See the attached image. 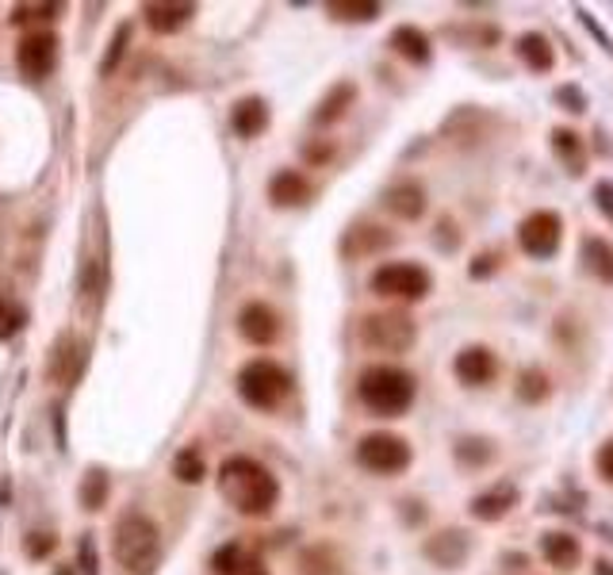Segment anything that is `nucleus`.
<instances>
[{
  "mask_svg": "<svg viewBox=\"0 0 613 575\" xmlns=\"http://www.w3.org/2000/svg\"><path fill=\"white\" fill-rule=\"evenodd\" d=\"M218 491L223 499L235 507L238 514H250V518H265L268 511L280 499V484L276 476L253 457H230L218 468Z\"/></svg>",
  "mask_w": 613,
  "mask_h": 575,
  "instance_id": "obj_1",
  "label": "nucleus"
},
{
  "mask_svg": "<svg viewBox=\"0 0 613 575\" xmlns=\"http://www.w3.org/2000/svg\"><path fill=\"white\" fill-rule=\"evenodd\" d=\"M356 396L368 407L372 414H384V418H399L406 414V407L414 403V376L403 373L396 365H372L356 380Z\"/></svg>",
  "mask_w": 613,
  "mask_h": 575,
  "instance_id": "obj_2",
  "label": "nucleus"
},
{
  "mask_svg": "<svg viewBox=\"0 0 613 575\" xmlns=\"http://www.w3.org/2000/svg\"><path fill=\"white\" fill-rule=\"evenodd\" d=\"M112 552H115V564L130 575H146L153 564H158V552H162V534L153 526L146 514H127L120 518L112 537Z\"/></svg>",
  "mask_w": 613,
  "mask_h": 575,
  "instance_id": "obj_3",
  "label": "nucleus"
},
{
  "mask_svg": "<svg viewBox=\"0 0 613 575\" xmlns=\"http://www.w3.org/2000/svg\"><path fill=\"white\" fill-rule=\"evenodd\" d=\"M288 388H291L288 373H284L276 361H268V357H258V361H250V365L238 373V396L250 407H258V411L280 407Z\"/></svg>",
  "mask_w": 613,
  "mask_h": 575,
  "instance_id": "obj_4",
  "label": "nucleus"
},
{
  "mask_svg": "<svg viewBox=\"0 0 613 575\" xmlns=\"http://www.w3.org/2000/svg\"><path fill=\"white\" fill-rule=\"evenodd\" d=\"M372 292L388 296V300H422L429 292V273L414 261H388L372 273Z\"/></svg>",
  "mask_w": 613,
  "mask_h": 575,
  "instance_id": "obj_5",
  "label": "nucleus"
},
{
  "mask_svg": "<svg viewBox=\"0 0 613 575\" xmlns=\"http://www.w3.org/2000/svg\"><path fill=\"white\" fill-rule=\"evenodd\" d=\"M356 461H361V468L376 472V476H396V472H403L411 464V446L403 438H396V434H368L356 446Z\"/></svg>",
  "mask_w": 613,
  "mask_h": 575,
  "instance_id": "obj_6",
  "label": "nucleus"
},
{
  "mask_svg": "<svg viewBox=\"0 0 613 575\" xmlns=\"http://www.w3.org/2000/svg\"><path fill=\"white\" fill-rule=\"evenodd\" d=\"M517 238H522V250L529 253V258L549 261L552 253L560 250L564 223H560V215H552V211H533L529 220L522 223V230H517Z\"/></svg>",
  "mask_w": 613,
  "mask_h": 575,
  "instance_id": "obj_7",
  "label": "nucleus"
},
{
  "mask_svg": "<svg viewBox=\"0 0 613 575\" xmlns=\"http://www.w3.org/2000/svg\"><path fill=\"white\" fill-rule=\"evenodd\" d=\"M16 62H20V74L32 77V82L50 77L58 65V35H50V32L24 35V39H20V50H16Z\"/></svg>",
  "mask_w": 613,
  "mask_h": 575,
  "instance_id": "obj_8",
  "label": "nucleus"
},
{
  "mask_svg": "<svg viewBox=\"0 0 613 575\" xmlns=\"http://www.w3.org/2000/svg\"><path fill=\"white\" fill-rule=\"evenodd\" d=\"M361 338H364V346L399 353V349H406L414 341V323L406 315H396V311H388V315H372V318H364Z\"/></svg>",
  "mask_w": 613,
  "mask_h": 575,
  "instance_id": "obj_9",
  "label": "nucleus"
},
{
  "mask_svg": "<svg viewBox=\"0 0 613 575\" xmlns=\"http://www.w3.org/2000/svg\"><path fill=\"white\" fill-rule=\"evenodd\" d=\"M238 330H242V338L253 341V346H273L276 334H280V318H276V311L265 308V303H246L242 315H238Z\"/></svg>",
  "mask_w": 613,
  "mask_h": 575,
  "instance_id": "obj_10",
  "label": "nucleus"
},
{
  "mask_svg": "<svg viewBox=\"0 0 613 575\" xmlns=\"http://www.w3.org/2000/svg\"><path fill=\"white\" fill-rule=\"evenodd\" d=\"M456 376L464 384H472V388H484V384H491L495 380V373H499V361H495V353L491 349H484V346H472V349H464V353H456Z\"/></svg>",
  "mask_w": 613,
  "mask_h": 575,
  "instance_id": "obj_11",
  "label": "nucleus"
},
{
  "mask_svg": "<svg viewBox=\"0 0 613 575\" xmlns=\"http://www.w3.org/2000/svg\"><path fill=\"white\" fill-rule=\"evenodd\" d=\"M268 196H273V203H280V208H299V203L311 200V180L296 170H284L268 180Z\"/></svg>",
  "mask_w": 613,
  "mask_h": 575,
  "instance_id": "obj_12",
  "label": "nucleus"
},
{
  "mask_svg": "<svg viewBox=\"0 0 613 575\" xmlns=\"http://www.w3.org/2000/svg\"><path fill=\"white\" fill-rule=\"evenodd\" d=\"M142 16H146V24H150V32L170 35L196 16V4H146Z\"/></svg>",
  "mask_w": 613,
  "mask_h": 575,
  "instance_id": "obj_13",
  "label": "nucleus"
},
{
  "mask_svg": "<svg viewBox=\"0 0 613 575\" xmlns=\"http://www.w3.org/2000/svg\"><path fill=\"white\" fill-rule=\"evenodd\" d=\"M230 123H235V130H238L242 138H258L261 130L268 127V108H265V100H258V97L238 100V104H235V115H230Z\"/></svg>",
  "mask_w": 613,
  "mask_h": 575,
  "instance_id": "obj_14",
  "label": "nucleus"
},
{
  "mask_svg": "<svg viewBox=\"0 0 613 575\" xmlns=\"http://www.w3.org/2000/svg\"><path fill=\"white\" fill-rule=\"evenodd\" d=\"M384 203H388V211H396L399 220H418L422 211H426V192L418 185H396L388 188Z\"/></svg>",
  "mask_w": 613,
  "mask_h": 575,
  "instance_id": "obj_15",
  "label": "nucleus"
},
{
  "mask_svg": "<svg viewBox=\"0 0 613 575\" xmlns=\"http://www.w3.org/2000/svg\"><path fill=\"white\" fill-rule=\"evenodd\" d=\"M541 549L552 567H579V560H583V549L572 534H549Z\"/></svg>",
  "mask_w": 613,
  "mask_h": 575,
  "instance_id": "obj_16",
  "label": "nucleus"
},
{
  "mask_svg": "<svg viewBox=\"0 0 613 575\" xmlns=\"http://www.w3.org/2000/svg\"><path fill=\"white\" fill-rule=\"evenodd\" d=\"M517 54H522V62L529 65V70H537V74H549L552 62H556V54H552L545 35H522V39H517Z\"/></svg>",
  "mask_w": 613,
  "mask_h": 575,
  "instance_id": "obj_17",
  "label": "nucleus"
},
{
  "mask_svg": "<svg viewBox=\"0 0 613 575\" xmlns=\"http://www.w3.org/2000/svg\"><path fill=\"white\" fill-rule=\"evenodd\" d=\"M391 42H396L399 54L411 58V62H429V39L418 32V27H396Z\"/></svg>",
  "mask_w": 613,
  "mask_h": 575,
  "instance_id": "obj_18",
  "label": "nucleus"
},
{
  "mask_svg": "<svg viewBox=\"0 0 613 575\" xmlns=\"http://www.w3.org/2000/svg\"><path fill=\"white\" fill-rule=\"evenodd\" d=\"M514 499H517V495L510 491V487H502V491H491V495H479L476 507H472V514H476V518H484V522H495V518H502L510 507H514Z\"/></svg>",
  "mask_w": 613,
  "mask_h": 575,
  "instance_id": "obj_19",
  "label": "nucleus"
},
{
  "mask_svg": "<svg viewBox=\"0 0 613 575\" xmlns=\"http://www.w3.org/2000/svg\"><path fill=\"white\" fill-rule=\"evenodd\" d=\"M583 253H587L590 268H595L602 280L613 284V250L610 246H605L602 238H587V242H583Z\"/></svg>",
  "mask_w": 613,
  "mask_h": 575,
  "instance_id": "obj_20",
  "label": "nucleus"
},
{
  "mask_svg": "<svg viewBox=\"0 0 613 575\" xmlns=\"http://www.w3.org/2000/svg\"><path fill=\"white\" fill-rule=\"evenodd\" d=\"M108 499V476L104 472H89L82 484V502H85V511H100Z\"/></svg>",
  "mask_w": 613,
  "mask_h": 575,
  "instance_id": "obj_21",
  "label": "nucleus"
},
{
  "mask_svg": "<svg viewBox=\"0 0 613 575\" xmlns=\"http://www.w3.org/2000/svg\"><path fill=\"white\" fill-rule=\"evenodd\" d=\"M173 472H177L180 484H200L203 479V457L196 449H185V453L173 461Z\"/></svg>",
  "mask_w": 613,
  "mask_h": 575,
  "instance_id": "obj_22",
  "label": "nucleus"
},
{
  "mask_svg": "<svg viewBox=\"0 0 613 575\" xmlns=\"http://www.w3.org/2000/svg\"><path fill=\"white\" fill-rule=\"evenodd\" d=\"M24 323H27L24 308H16V303H9V300H0V341L16 338V334L24 330Z\"/></svg>",
  "mask_w": 613,
  "mask_h": 575,
  "instance_id": "obj_23",
  "label": "nucleus"
},
{
  "mask_svg": "<svg viewBox=\"0 0 613 575\" xmlns=\"http://www.w3.org/2000/svg\"><path fill=\"white\" fill-rule=\"evenodd\" d=\"M330 12L338 20H372L379 16V4L376 0H346V4H330Z\"/></svg>",
  "mask_w": 613,
  "mask_h": 575,
  "instance_id": "obj_24",
  "label": "nucleus"
},
{
  "mask_svg": "<svg viewBox=\"0 0 613 575\" xmlns=\"http://www.w3.org/2000/svg\"><path fill=\"white\" fill-rule=\"evenodd\" d=\"M349 100H353V85H338V89L330 92V100H326V104H323V112H318L315 120H318V123H334L341 112H346V104H349Z\"/></svg>",
  "mask_w": 613,
  "mask_h": 575,
  "instance_id": "obj_25",
  "label": "nucleus"
},
{
  "mask_svg": "<svg viewBox=\"0 0 613 575\" xmlns=\"http://www.w3.org/2000/svg\"><path fill=\"white\" fill-rule=\"evenodd\" d=\"M246 564V552L238 549V545H226V549L215 552V572L218 575H238Z\"/></svg>",
  "mask_w": 613,
  "mask_h": 575,
  "instance_id": "obj_26",
  "label": "nucleus"
},
{
  "mask_svg": "<svg viewBox=\"0 0 613 575\" xmlns=\"http://www.w3.org/2000/svg\"><path fill=\"white\" fill-rule=\"evenodd\" d=\"M50 20V16H62V4H16V12H12V20L16 24H27V20Z\"/></svg>",
  "mask_w": 613,
  "mask_h": 575,
  "instance_id": "obj_27",
  "label": "nucleus"
},
{
  "mask_svg": "<svg viewBox=\"0 0 613 575\" xmlns=\"http://www.w3.org/2000/svg\"><path fill=\"white\" fill-rule=\"evenodd\" d=\"M127 39H130V27H120V32L112 35V50H108V58H104V74H112L115 65H120V58H123V50H127Z\"/></svg>",
  "mask_w": 613,
  "mask_h": 575,
  "instance_id": "obj_28",
  "label": "nucleus"
},
{
  "mask_svg": "<svg viewBox=\"0 0 613 575\" xmlns=\"http://www.w3.org/2000/svg\"><path fill=\"white\" fill-rule=\"evenodd\" d=\"M595 464H598V476L605 479V484H613V438L605 441L602 449H598V457H595Z\"/></svg>",
  "mask_w": 613,
  "mask_h": 575,
  "instance_id": "obj_29",
  "label": "nucleus"
},
{
  "mask_svg": "<svg viewBox=\"0 0 613 575\" xmlns=\"http://www.w3.org/2000/svg\"><path fill=\"white\" fill-rule=\"evenodd\" d=\"M598 208L613 220V185H598Z\"/></svg>",
  "mask_w": 613,
  "mask_h": 575,
  "instance_id": "obj_30",
  "label": "nucleus"
},
{
  "mask_svg": "<svg viewBox=\"0 0 613 575\" xmlns=\"http://www.w3.org/2000/svg\"><path fill=\"white\" fill-rule=\"evenodd\" d=\"M82 572L85 575H97V552L89 549V541L82 545Z\"/></svg>",
  "mask_w": 613,
  "mask_h": 575,
  "instance_id": "obj_31",
  "label": "nucleus"
},
{
  "mask_svg": "<svg viewBox=\"0 0 613 575\" xmlns=\"http://www.w3.org/2000/svg\"><path fill=\"white\" fill-rule=\"evenodd\" d=\"M556 150H564V154L575 158V135L572 130H556Z\"/></svg>",
  "mask_w": 613,
  "mask_h": 575,
  "instance_id": "obj_32",
  "label": "nucleus"
},
{
  "mask_svg": "<svg viewBox=\"0 0 613 575\" xmlns=\"http://www.w3.org/2000/svg\"><path fill=\"white\" fill-rule=\"evenodd\" d=\"M238 575H265V564H261L258 557H246V564H242V572Z\"/></svg>",
  "mask_w": 613,
  "mask_h": 575,
  "instance_id": "obj_33",
  "label": "nucleus"
}]
</instances>
